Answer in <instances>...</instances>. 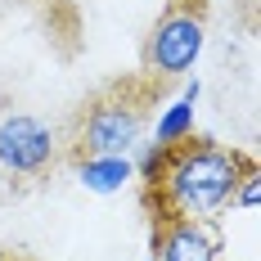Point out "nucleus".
Returning a JSON list of instances; mask_svg holds the SVG:
<instances>
[{
  "label": "nucleus",
  "instance_id": "nucleus-1",
  "mask_svg": "<svg viewBox=\"0 0 261 261\" xmlns=\"http://www.w3.org/2000/svg\"><path fill=\"white\" fill-rule=\"evenodd\" d=\"M248 158L221 149L216 140H185L167 149V162L149 180V198L158 203L162 221H212L216 212L234 207V185Z\"/></svg>",
  "mask_w": 261,
  "mask_h": 261
},
{
  "label": "nucleus",
  "instance_id": "nucleus-2",
  "mask_svg": "<svg viewBox=\"0 0 261 261\" xmlns=\"http://www.w3.org/2000/svg\"><path fill=\"white\" fill-rule=\"evenodd\" d=\"M144 104L130 90H108L99 99H90L77 126V149L86 153H135V144L144 140Z\"/></svg>",
  "mask_w": 261,
  "mask_h": 261
},
{
  "label": "nucleus",
  "instance_id": "nucleus-3",
  "mask_svg": "<svg viewBox=\"0 0 261 261\" xmlns=\"http://www.w3.org/2000/svg\"><path fill=\"white\" fill-rule=\"evenodd\" d=\"M203 41H207V23H203V14L189 9V5H171V9L153 23L149 41H144V68H149L158 81L185 77V72L198 63Z\"/></svg>",
  "mask_w": 261,
  "mask_h": 261
},
{
  "label": "nucleus",
  "instance_id": "nucleus-4",
  "mask_svg": "<svg viewBox=\"0 0 261 261\" xmlns=\"http://www.w3.org/2000/svg\"><path fill=\"white\" fill-rule=\"evenodd\" d=\"M0 167L9 176H45L54 167V130L32 113L0 117Z\"/></svg>",
  "mask_w": 261,
  "mask_h": 261
},
{
  "label": "nucleus",
  "instance_id": "nucleus-5",
  "mask_svg": "<svg viewBox=\"0 0 261 261\" xmlns=\"http://www.w3.org/2000/svg\"><path fill=\"white\" fill-rule=\"evenodd\" d=\"M158 261H216V239L207 234L203 221H162L153 234Z\"/></svg>",
  "mask_w": 261,
  "mask_h": 261
},
{
  "label": "nucleus",
  "instance_id": "nucleus-6",
  "mask_svg": "<svg viewBox=\"0 0 261 261\" xmlns=\"http://www.w3.org/2000/svg\"><path fill=\"white\" fill-rule=\"evenodd\" d=\"M77 180H81V189H90V194H122V189L135 180L130 153H86L77 162Z\"/></svg>",
  "mask_w": 261,
  "mask_h": 261
},
{
  "label": "nucleus",
  "instance_id": "nucleus-7",
  "mask_svg": "<svg viewBox=\"0 0 261 261\" xmlns=\"http://www.w3.org/2000/svg\"><path fill=\"white\" fill-rule=\"evenodd\" d=\"M194 135V104L189 99H171V104L158 113V126H153V144L162 149H176Z\"/></svg>",
  "mask_w": 261,
  "mask_h": 261
},
{
  "label": "nucleus",
  "instance_id": "nucleus-8",
  "mask_svg": "<svg viewBox=\"0 0 261 261\" xmlns=\"http://www.w3.org/2000/svg\"><path fill=\"white\" fill-rule=\"evenodd\" d=\"M140 158H130V167H135V176L140 180H153L158 171H162V162H167V149L162 144H135Z\"/></svg>",
  "mask_w": 261,
  "mask_h": 261
},
{
  "label": "nucleus",
  "instance_id": "nucleus-9",
  "mask_svg": "<svg viewBox=\"0 0 261 261\" xmlns=\"http://www.w3.org/2000/svg\"><path fill=\"white\" fill-rule=\"evenodd\" d=\"M257 198H261V176H257V167L248 162L243 176H239V185H234V203L239 207H257Z\"/></svg>",
  "mask_w": 261,
  "mask_h": 261
},
{
  "label": "nucleus",
  "instance_id": "nucleus-10",
  "mask_svg": "<svg viewBox=\"0 0 261 261\" xmlns=\"http://www.w3.org/2000/svg\"><path fill=\"white\" fill-rule=\"evenodd\" d=\"M198 95H203V86H198V77H194L189 86H185V95H180V99H189V104H198Z\"/></svg>",
  "mask_w": 261,
  "mask_h": 261
},
{
  "label": "nucleus",
  "instance_id": "nucleus-11",
  "mask_svg": "<svg viewBox=\"0 0 261 261\" xmlns=\"http://www.w3.org/2000/svg\"><path fill=\"white\" fill-rule=\"evenodd\" d=\"M0 261H9V252H0Z\"/></svg>",
  "mask_w": 261,
  "mask_h": 261
},
{
  "label": "nucleus",
  "instance_id": "nucleus-12",
  "mask_svg": "<svg viewBox=\"0 0 261 261\" xmlns=\"http://www.w3.org/2000/svg\"><path fill=\"white\" fill-rule=\"evenodd\" d=\"M149 261H158V257H149Z\"/></svg>",
  "mask_w": 261,
  "mask_h": 261
}]
</instances>
